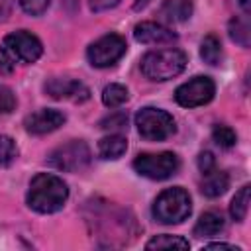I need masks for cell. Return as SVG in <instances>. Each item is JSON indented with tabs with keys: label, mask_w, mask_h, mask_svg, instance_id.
<instances>
[{
	"label": "cell",
	"mask_w": 251,
	"mask_h": 251,
	"mask_svg": "<svg viewBox=\"0 0 251 251\" xmlns=\"http://www.w3.org/2000/svg\"><path fill=\"white\" fill-rule=\"evenodd\" d=\"M69 198V188L57 175L39 173L31 178L27 188V206L39 214L59 212Z\"/></svg>",
	"instance_id": "6da1fadb"
},
{
	"label": "cell",
	"mask_w": 251,
	"mask_h": 251,
	"mask_svg": "<svg viewBox=\"0 0 251 251\" xmlns=\"http://www.w3.org/2000/svg\"><path fill=\"white\" fill-rule=\"evenodd\" d=\"M141 73L149 80H169L178 76L186 67V55L180 49L169 47V49H157L149 51L141 57Z\"/></svg>",
	"instance_id": "7a4b0ae2"
},
{
	"label": "cell",
	"mask_w": 251,
	"mask_h": 251,
	"mask_svg": "<svg viewBox=\"0 0 251 251\" xmlns=\"http://www.w3.org/2000/svg\"><path fill=\"white\" fill-rule=\"evenodd\" d=\"M192 212V200L180 186L163 190L153 202V218L165 226L184 222Z\"/></svg>",
	"instance_id": "3957f363"
},
{
	"label": "cell",
	"mask_w": 251,
	"mask_h": 251,
	"mask_svg": "<svg viewBox=\"0 0 251 251\" xmlns=\"http://www.w3.org/2000/svg\"><path fill=\"white\" fill-rule=\"evenodd\" d=\"M135 126L137 131L143 139L147 141H165L167 137H171L176 131L175 120L169 112L161 110V108H141L135 114Z\"/></svg>",
	"instance_id": "277c9868"
},
{
	"label": "cell",
	"mask_w": 251,
	"mask_h": 251,
	"mask_svg": "<svg viewBox=\"0 0 251 251\" xmlns=\"http://www.w3.org/2000/svg\"><path fill=\"white\" fill-rule=\"evenodd\" d=\"M0 53L8 59V61H18V63H35L41 53H43V45L41 41L25 31V29H20V31H14V33H8L2 41V49Z\"/></svg>",
	"instance_id": "5b68a950"
},
{
	"label": "cell",
	"mask_w": 251,
	"mask_h": 251,
	"mask_svg": "<svg viewBox=\"0 0 251 251\" xmlns=\"http://www.w3.org/2000/svg\"><path fill=\"white\" fill-rule=\"evenodd\" d=\"M90 149L82 139H73L65 145H59L53 149L47 157V163L65 173H78L90 165Z\"/></svg>",
	"instance_id": "8992f818"
},
{
	"label": "cell",
	"mask_w": 251,
	"mask_h": 251,
	"mask_svg": "<svg viewBox=\"0 0 251 251\" xmlns=\"http://www.w3.org/2000/svg\"><path fill=\"white\" fill-rule=\"evenodd\" d=\"M180 167V161L175 153H141L133 159V169L137 175L151 180H165L173 176Z\"/></svg>",
	"instance_id": "52a82bcc"
},
{
	"label": "cell",
	"mask_w": 251,
	"mask_h": 251,
	"mask_svg": "<svg viewBox=\"0 0 251 251\" xmlns=\"http://www.w3.org/2000/svg\"><path fill=\"white\" fill-rule=\"evenodd\" d=\"M127 51L126 39L118 33H106L100 39H96L94 43L88 45L86 49V57L88 63L96 69H106L116 65Z\"/></svg>",
	"instance_id": "ba28073f"
},
{
	"label": "cell",
	"mask_w": 251,
	"mask_h": 251,
	"mask_svg": "<svg viewBox=\"0 0 251 251\" xmlns=\"http://www.w3.org/2000/svg\"><path fill=\"white\" fill-rule=\"evenodd\" d=\"M216 94V84L210 76H194L175 90V100L182 108H196L208 104Z\"/></svg>",
	"instance_id": "9c48e42d"
},
{
	"label": "cell",
	"mask_w": 251,
	"mask_h": 251,
	"mask_svg": "<svg viewBox=\"0 0 251 251\" xmlns=\"http://www.w3.org/2000/svg\"><path fill=\"white\" fill-rule=\"evenodd\" d=\"M65 124V114L53 108H41L24 120L25 131L31 135H45L59 129Z\"/></svg>",
	"instance_id": "30bf717a"
},
{
	"label": "cell",
	"mask_w": 251,
	"mask_h": 251,
	"mask_svg": "<svg viewBox=\"0 0 251 251\" xmlns=\"http://www.w3.org/2000/svg\"><path fill=\"white\" fill-rule=\"evenodd\" d=\"M133 37L145 45H167L176 41V33L157 22H141L133 27Z\"/></svg>",
	"instance_id": "8fae6325"
},
{
	"label": "cell",
	"mask_w": 251,
	"mask_h": 251,
	"mask_svg": "<svg viewBox=\"0 0 251 251\" xmlns=\"http://www.w3.org/2000/svg\"><path fill=\"white\" fill-rule=\"evenodd\" d=\"M45 92L55 98V100H75V102H82L88 98V88L78 82V80H71V78H51L45 82Z\"/></svg>",
	"instance_id": "7c38bea8"
},
{
	"label": "cell",
	"mask_w": 251,
	"mask_h": 251,
	"mask_svg": "<svg viewBox=\"0 0 251 251\" xmlns=\"http://www.w3.org/2000/svg\"><path fill=\"white\" fill-rule=\"evenodd\" d=\"M159 14L171 24L186 22L192 16V0H165Z\"/></svg>",
	"instance_id": "4fadbf2b"
},
{
	"label": "cell",
	"mask_w": 251,
	"mask_h": 251,
	"mask_svg": "<svg viewBox=\"0 0 251 251\" xmlns=\"http://www.w3.org/2000/svg\"><path fill=\"white\" fill-rule=\"evenodd\" d=\"M227 186H229V176H227V173L214 169V171H210V173L204 175V180H202L200 190H202V194L208 196V198H218V196H222V194L227 190Z\"/></svg>",
	"instance_id": "5bb4252c"
},
{
	"label": "cell",
	"mask_w": 251,
	"mask_h": 251,
	"mask_svg": "<svg viewBox=\"0 0 251 251\" xmlns=\"http://www.w3.org/2000/svg\"><path fill=\"white\" fill-rule=\"evenodd\" d=\"M127 149V139L120 133H110L98 141V155L102 159H120Z\"/></svg>",
	"instance_id": "9a60e30c"
},
{
	"label": "cell",
	"mask_w": 251,
	"mask_h": 251,
	"mask_svg": "<svg viewBox=\"0 0 251 251\" xmlns=\"http://www.w3.org/2000/svg\"><path fill=\"white\" fill-rule=\"evenodd\" d=\"M224 226H226V222H224L222 214L210 210L198 218V222L194 226V235L196 237H212V235H218L224 229Z\"/></svg>",
	"instance_id": "2e32d148"
},
{
	"label": "cell",
	"mask_w": 251,
	"mask_h": 251,
	"mask_svg": "<svg viewBox=\"0 0 251 251\" xmlns=\"http://www.w3.org/2000/svg\"><path fill=\"white\" fill-rule=\"evenodd\" d=\"M222 43H220V39L214 35V33H208L204 39H202V43H200V57H202V61L204 63H208V65H220V61H222Z\"/></svg>",
	"instance_id": "e0dca14e"
},
{
	"label": "cell",
	"mask_w": 251,
	"mask_h": 251,
	"mask_svg": "<svg viewBox=\"0 0 251 251\" xmlns=\"http://www.w3.org/2000/svg\"><path fill=\"white\" fill-rule=\"evenodd\" d=\"M249 192H251V186L249 184H243L235 196L231 198V204H229V216L235 220V222H243L247 212H249Z\"/></svg>",
	"instance_id": "ac0fdd59"
},
{
	"label": "cell",
	"mask_w": 251,
	"mask_h": 251,
	"mask_svg": "<svg viewBox=\"0 0 251 251\" xmlns=\"http://www.w3.org/2000/svg\"><path fill=\"white\" fill-rule=\"evenodd\" d=\"M227 31H229V37L237 45L249 47V43H251V27H249V20L247 18H231Z\"/></svg>",
	"instance_id": "d6986e66"
},
{
	"label": "cell",
	"mask_w": 251,
	"mask_h": 251,
	"mask_svg": "<svg viewBox=\"0 0 251 251\" xmlns=\"http://www.w3.org/2000/svg\"><path fill=\"white\" fill-rule=\"evenodd\" d=\"M190 243L180 235H155L145 243V249H188Z\"/></svg>",
	"instance_id": "ffe728a7"
},
{
	"label": "cell",
	"mask_w": 251,
	"mask_h": 251,
	"mask_svg": "<svg viewBox=\"0 0 251 251\" xmlns=\"http://www.w3.org/2000/svg\"><path fill=\"white\" fill-rule=\"evenodd\" d=\"M127 98H129L127 88H126L124 84H118V82L108 84V86L102 90V102H104V106H108V108H118V106H122L124 102H127Z\"/></svg>",
	"instance_id": "44dd1931"
},
{
	"label": "cell",
	"mask_w": 251,
	"mask_h": 251,
	"mask_svg": "<svg viewBox=\"0 0 251 251\" xmlns=\"http://www.w3.org/2000/svg\"><path fill=\"white\" fill-rule=\"evenodd\" d=\"M18 159V145L10 135H0V167H10Z\"/></svg>",
	"instance_id": "7402d4cb"
},
{
	"label": "cell",
	"mask_w": 251,
	"mask_h": 251,
	"mask_svg": "<svg viewBox=\"0 0 251 251\" xmlns=\"http://www.w3.org/2000/svg\"><path fill=\"white\" fill-rule=\"evenodd\" d=\"M212 139H214L220 147L229 149V147H233V145H235L237 135H235V131H233L229 126L218 124V126H214V129H212Z\"/></svg>",
	"instance_id": "603a6c76"
},
{
	"label": "cell",
	"mask_w": 251,
	"mask_h": 251,
	"mask_svg": "<svg viewBox=\"0 0 251 251\" xmlns=\"http://www.w3.org/2000/svg\"><path fill=\"white\" fill-rule=\"evenodd\" d=\"M126 124H127V116L124 112H116V114L106 116L100 122V127L102 129H122V127H126Z\"/></svg>",
	"instance_id": "cb8c5ba5"
},
{
	"label": "cell",
	"mask_w": 251,
	"mask_h": 251,
	"mask_svg": "<svg viewBox=\"0 0 251 251\" xmlns=\"http://www.w3.org/2000/svg\"><path fill=\"white\" fill-rule=\"evenodd\" d=\"M14 108H16V94L8 86L0 84V114H10Z\"/></svg>",
	"instance_id": "d4e9b609"
},
{
	"label": "cell",
	"mask_w": 251,
	"mask_h": 251,
	"mask_svg": "<svg viewBox=\"0 0 251 251\" xmlns=\"http://www.w3.org/2000/svg\"><path fill=\"white\" fill-rule=\"evenodd\" d=\"M49 2H51V0H20V6H22V10H24L25 14H29V16H41V14L47 10Z\"/></svg>",
	"instance_id": "484cf974"
},
{
	"label": "cell",
	"mask_w": 251,
	"mask_h": 251,
	"mask_svg": "<svg viewBox=\"0 0 251 251\" xmlns=\"http://www.w3.org/2000/svg\"><path fill=\"white\" fill-rule=\"evenodd\" d=\"M198 169H200L202 175L214 171V169H216V157H214L210 151H202V153L198 155Z\"/></svg>",
	"instance_id": "4316f807"
},
{
	"label": "cell",
	"mask_w": 251,
	"mask_h": 251,
	"mask_svg": "<svg viewBox=\"0 0 251 251\" xmlns=\"http://www.w3.org/2000/svg\"><path fill=\"white\" fill-rule=\"evenodd\" d=\"M118 4H120V0H90V10L92 12H104V10H110Z\"/></svg>",
	"instance_id": "83f0119b"
},
{
	"label": "cell",
	"mask_w": 251,
	"mask_h": 251,
	"mask_svg": "<svg viewBox=\"0 0 251 251\" xmlns=\"http://www.w3.org/2000/svg\"><path fill=\"white\" fill-rule=\"evenodd\" d=\"M204 249H229V251H241L239 247L229 245V243H208V245H204Z\"/></svg>",
	"instance_id": "f1b7e54d"
},
{
	"label": "cell",
	"mask_w": 251,
	"mask_h": 251,
	"mask_svg": "<svg viewBox=\"0 0 251 251\" xmlns=\"http://www.w3.org/2000/svg\"><path fill=\"white\" fill-rule=\"evenodd\" d=\"M147 4H151V0H135L133 2V10H143Z\"/></svg>",
	"instance_id": "f546056e"
},
{
	"label": "cell",
	"mask_w": 251,
	"mask_h": 251,
	"mask_svg": "<svg viewBox=\"0 0 251 251\" xmlns=\"http://www.w3.org/2000/svg\"><path fill=\"white\" fill-rule=\"evenodd\" d=\"M10 8V0H0V16H6Z\"/></svg>",
	"instance_id": "4dcf8cb0"
},
{
	"label": "cell",
	"mask_w": 251,
	"mask_h": 251,
	"mask_svg": "<svg viewBox=\"0 0 251 251\" xmlns=\"http://www.w3.org/2000/svg\"><path fill=\"white\" fill-rule=\"evenodd\" d=\"M239 6L243 8V12H245V16L251 12V4H249V0H239Z\"/></svg>",
	"instance_id": "1f68e13d"
}]
</instances>
